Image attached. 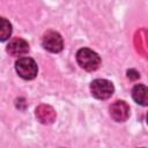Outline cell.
Wrapping results in <instances>:
<instances>
[{"mask_svg": "<svg viewBox=\"0 0 148 148\" xmlns=\"http://www.w3.org/2000/svg\"><path fill=\"white\" fill-rule=\"evenodd\" d=\"M76 61L81 68H83L84 71H88V72L96 71L101 65L99 56L95 51H92L88 47L80 49L76 52Z\"/></svg>", "mask_w": 148, "mask_h": 148, "instance_id": "cell-1", "label": "cell"}, {"mask_svg": "<svg viewBox=\"0 0 148 148\" xmlns=\"http://www.w3.org/2000/svg\"><path fill=\"white\" fill-rule=\"evenodd\" d=\"M15 69L17 74L24 80H32L37 76L38 67L32 58L23 57L15 62Z\"/></svg>", "mask_w": 148, "mask_h": 148, "instance_id": "cell-2", "label": "cell"}, {"mask_svg": "<svg viewBox=\"0 0 148 148\" xmlns=\"http://www.w3.org/2000/svg\"><path fill=\"white\" fill-rule=\"evenodd\" d=\"M91 95L97 99H108L114 91L113 84L105 79H96L90 83Z\"/></svg>", "mask_w": 148, "mask_h": 148, "instance_id": "cell-3", "label": "cell"}, {"mask_svg": "<svg viewBox=\"0 0 148 148\" xmlns=\"http://www.w3.org/2000/svg\"><path fill=\"white\" fill-rule=\"evenodd\" d=\"M42 45L46 51L52 53H58L64 47V40L59 32L49 30L44 34L42 38Z\"/></svg>", "mask_w": 148, "mask_h": 148, "instance_id": "cell-4", "label": "cell"}, {"mask_svg": "<svg viewBox=\"0 0 148 148\" xmlns=\"http://www.w3.org/2000/svg\"><path fill=\"white\" fill-rule=\"evenodd\" d=\"M131 113L130 105L125 101H116L110 106V116L116 121H125Z\"/></svg>", "mask_w": 148, "mask_h": 148, "instance_id": "cell-5", "label": "cell"}, {"mask_svg": "<svg viewBox=\"0 0 148 148\" xmlns=\"http://www.w3.org/2000/svg\"><path fill=\"white\" fill-rule=\"evenodd\" d=\"M35 114H36L37 120L39 123L44 124V125L52 124L56 120V117H57V113H56L54 109L51 105H47V104H40V105H38L36 108Z\"/></svg>", "mask_w": 148, "mask_h": 148, "instance_id": "cell-6", "label": "cell"}, {"mask_svg": "<svg viewBox=\"0 0 148 148\" xmlns=\"http://www.w3.org/2000/svg\"><path fill=\"white\" fill-rule=\"evenodd\" d=\"M7 52L13 57L23 56L29 52V44L22 38H13L7 45Z\"/></svg>", "mask_w": 148, "mask_h": 148, "instance_id": "cell-7", "label": "cell"}, {"mask_svg": "<svg viewBox=\"0 0 148 148\" xmlns=\"http://www.w3.org/2000/svg\"><path fill=\"white\" fill-rule=\"evenodd\" d=\"M147 94H148V89H147V87L145 84H136L132 89V97H133V99L138 104H140L142 106H147V104H148Z\"/></svg>", "mask_w": 148, "mask_h": 148, "instance_id": "cell-8", "label": "cell"}, {"mask_svg": "<svg viewBox=\"0 0 148 148\" xmlns=\"http://www.w3.org/2000/svg\"><path fill=\"white\" fill-rule=\"evenodd\" d=\"M12 35V24L10 22L0 16V42H5L7 39H9Z\"/></svg>", "mask_w": 148, "mask_h": 148, "instance_id": "cell-9", "label": "cell"}, {"mask_svg": "<svg viewBox=\"0 0 148 148\" xmlns=\"http://www.w3.org/2000/svg\"><path fill=\"white\" fill-rule=\"evenodd\" d=\"M127 76H128V79H131V80H136V79L140 77V74H139V72H136L135 69H130V71H127Z\"/></svg>", "mask_w": 148, "mask_h": 148, "instance_id": "cell-10", "label": "cell"}]
</instances>
